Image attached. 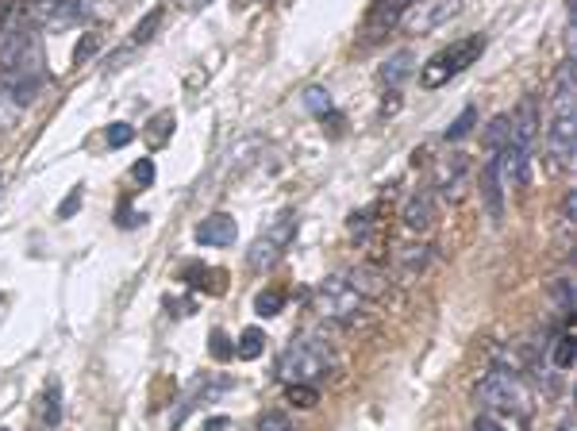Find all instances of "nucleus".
Wrapping results in <instances>:
<instances>
[{
  "label": "nucleus",
  "mask_w": 577,
  "mask_h": 431,
  "mask_svg": "<svg viewBox=\"0 0 577 431\" xmlns=\"http://www.w3.org/2000/svg\"><path fill=\"white\" fill-rule=\"evenodd\" d=\"M547 151L558 170L574 166L577 154V77L574 62H562L551 81V124H547Z\"/></svg>",
  "instance_id": "nucleus-1"
},
{
  "label": "nucleus",
  "mask_w": 577,
  "mask_h": 431,
  "mask_svg": "<svg viewBox=\"0 0 577 431\" xmlns=\"http://www.w3.org/2000/svg\"><path fill=\"white\" fill-rule=\"evenodd\" d=\"M477 405L485 408V416H512V420H520L524 424L527 416H531V397H527V389L520 385L516 374H508V370H489L485 378L477 381L474 389Z\"/></svg>",
  "instance_id": "nucleus-2"
},
{
  "label": "nucleus",
  "mask_w": 577,
  "mask_h": 431,
  "mask_svg": "<svg viewBox=\"0 0 577 431\" xmlns=\"http://www.w3.org/2000/svg\"><path fill=\"white\" fill-rule=\"evenodd\" d=\"M327 374H331V355H327L312 335L293 339V343L281 351V358H277V378L285 381V385H316V381H324Z\"/></svg>",
  "instance_id": "nucleus-3"
},
{
  "label": "nucleus",
  "mask_w": 577,
  "mask_h": 431,
  "mask_svg": "<svg viewBox=\"0 0 577 431\" xmlns=\"http://www.w3.org/2000/svg\"><path fill=\"white\" fill-rule=\"evenodd\" d=\"M481 51H485V35H470V39H458L451 47H443V51L431 54L424 66H420V85H424V89H443L451 77L470 70L477 58H481Z\"/></svg>",
  "instance_id": "nucleus-4"
},
{
  "label": "nucleus",
  "mask_w": 577,
  "mask_h": 431,
  "mask_svg": "<svg viewBox=\"0 0 577 431\" xmlns=\"http://www.w3.org/2000/svg\"><path fill=\"white\" fill-rule=\"evenodd\" d=\"M39 39H35V20L27 16L24 4H8L0 12V70L16 66L27 51H35Z\"/></svg>",
  "instance_id": "nucleus-5"
},
{
  "label": "nucleus",
  "mask_w": 577,
  "mask_h": 431,
  "mask_svg": "<svg viewBox=\"0 0 577 431\" xmlns=\"http://www.w3.org/2000/svg\"><path fill=\"white\" fill-rule=\"evenodd\" d=\"M312 308L331 320V324H351L362 308V297L354 293V285L347 278H324L316 285V297H312Z\"/></svg>",
  "instance_id": "nucleus-6"
},
{
  "label": "nucleus",
  "mask_w": 577,
  "mask_h": 431,
  "mask_svg": "<svg viewBox=\"0 0 577 431\" xmlns=\"http://www.w3.org/2000/svg\"><path fill=\"white\" fill-rule=\"evenodd\" d=\"M458 8H462L458 0H416L401 16V24L408 35H431L443 24H451L454 16H458Z\"/></svg>",
  "instance_id": "nucleus-7"
},
{
  "label": "nucleus",
  "mask_w": 577,
  "mask_h": 431,
  "mask_svg": "<svg viewBox=\"0 0 577 431\" xmlns=\"http://www.w3.org/2000/svg\"><path fill=\"white\" fill-rule=\"evenodd\" d=\"M470 174V158L462 151H451L439 158V166H435V185H439V193L447 197V201H458L462 197V181Z\"/></svg>",
  "instance_id": "nucleus-8"
},
{
  "label": "nucleus",
  "mask_w": 577,
  "mask_h": 431,
  "mask_svg": "<svg viewBox=\"0 0 577 431\" xmlns=\"http://www.w3.org/2000/svg\"><path fill=\"white\" fill-rule=\"evenodd\" d=\"M481 197H485V212L493 224L504 220V170H501V151L485 162V174H481Z\"/></svg>",
  "instance_id": "nucleus-9"
},
{
  "label": "nucleus",
  "mask_w": 577,
  "mask_h": 431,
  "mask_svg": "<svg viewBox=\"0 0 577 431\" xmlns=\"http://www.w3.org/2000/svg\"><path fill=\"white\" fill-rule=\"evenodd\" d=\"M235 239H239V224L227 212H212L197 224V243L201 247H231Z\"/></svg>",
  "instance_id": "nucleus-10"
},
{
  "label": "nucleus",
  "mask_w": 577,
  "mask_h": 431,
  "mask_svg": "<svg viewBox=\"0 0 577 431\" xmlns=\"http://www.w3.org/2000/svg\"><path fill=\"white\" fill-rule=\"evenodd\" d=\"M412 4H416V0H374V8H370V16H366V31H370V39L401 24V16L412 8Z\"/></svg>",
  "instance_id": "nucleus-11"
},
{
  "label": "nucleus",
  "mask_w": 577,
  "mask_h": 431,
  "mask_svg": "<svg viewBox=\"0 0 577 431\" xmlns=\"http://www.w3.org/2000/svg\"><path fill=\"white\" fill-rule=\"evenodd\" d=\"M347 281H351L354 293H358L362 301H366V297H385V293H389V274L377 270V266H370V262L354 266L351 274H347Z\"/></svg>",
  "instance_id": "nucleus-12"
},
{
  "label": "nucleus",
  "mask_w": 577,
  "mask_h": 431,
  "mask_svg": "<svg viewBox=\"0 0 577 431\" xmlns=\"http://www.w3.org/2000/svg\"><path fill=\"white\" fill-rule=\"evenodd\" d=\"M404 228L408 231H427L435 224V208H431V193H412L401 208Z\"/></svg>",
  "instance_id": "nucleus-13"
},
{
  "label": "nucleus",
  "mask_w": 577,
  "mask_h": 431,
  "mask_svg": "<svg viewBox=\"0 0 577 431\" xmlns=\"http://www.w3.org/2000/svg\"><path fill=\"white\" fill-rule=\"evenodd\" d=\"M416 70V54L412 51H393L385 62H381V81L389 85V89H397L404 77Z\"/></svg>",
  "instance_id": "nucleus-14"
},
{
  "label": "nucleus",
  "mask_w": 577,
  "mask_h": 431,
  "mask_svg": "<svg viewBox=\"0 0 577 431\" xmlns=\"http://www.w3.org/2000/svg\"><path fill=\"white\" fill-rule=\"evenodd\" d=\"M285 254V247L281 243H274L270 235H258L254 239L251 254H247V262H251V270H270V266H277V258Z\"/></svg>",
  "instance_id": "nucleus-15"
},
{
  "label": "nucleus",
  "mask_w": 577,
  "mask_h": 431,
  "mask_svg": "<svg viewBox=\"0 0 577 431\" xmlns=\"http://www.w3.org/2000/svg\"><path fill=\"white\" fill-rule=\"evenodd\" d=\"M427 258H431V251H427L424 243H404V247H397V266H401L404 278H416L427 266Z\"/></svg>",
  "instance_id": "nucleus-16"
},
{
  "label": "nucleus",
  "mask_w": 577,
  "mask_h": 431,
  "mask_svg": "<svg viewBox=\"0 0 577 431\" xmlns=\"http://www.w3.org/2000/svg\"><path fill=\"white\" fill-rule=\"evenodd\" d=\"M574 355H577V343H574V328H562L554 335V370H570L574 366Z\"/></svg>",
  "instance_id": "nucleus-17"
},
{
  "label": "nucleus",
  "mask_w": 577,
  "mask_h": 431,
  "mask_svg": "<svg viewBox=\"0 0 577 431\" xmlns=\"http://www.w3.org/2000/svg\"><path fill=\"white\" fill-rule=\"evenodd\" d=\"M185 281L193 289H208V293H220L224 289V274L220 270H204V266H185Z\"/></svg>",
  "instance_id": "nucleus-18"
},
{
  "label": "nucleus",
  "mask_w": 577,
  "mask_h": 431,
  "mask_svg": "<svg viewBox=\"0 0 577 431\" xmlns=\"http://www.w3.org/2000/svg\"><path fill=\"white\" fill-rule=\"evenodd\" d=\"M266 351V335L258 328H247L239 339H235V355L243 358V362H254V358Z\"/></svg>",
  "instance_id": "nucleus-19"
},
{
  "label": "nucleus",
  "mask_w": 577,
  "mask_h": 431,
  "mask_svg": "<svg viewBox=\"0 0 577 431\" xmlns=\"http://www.w3.org/2000/svg\"><path fill=\"white\" fill-rule=\"evenodd\" d=\"M20 112H24V104L0 85V131H12V127L20 124Z\"/></svg>",
  "instance_id": "nucleus-20"
},
{
  "label": "nucleus",
  "mask_w": 577,
  "mask_h": 431,
  "mask_svg": "<svg viewBox=\"0 0 577 431\" xmlns=\"http://www.w3.org/2000/svg\"><path fill=\"white\" fill-rule=\"evenodd\" d=\"M508 135H512V120H508V116H497L493 124L485 127V143H489V151L493 154L504 151V147H508Z\"/></svg>",
  "instance_id": "nucleus-21"
},
{
  "label": "nucleus",
  "mask_w": 577,
  "mask_h": 431,
  "mask_svg": "<svg viewBox=\"0 0 577 431\" xmlns=\"http://www.w3.org/2000/svg\"><path fill=\"white\" fill-rule=\"evenodd\" d=\"M285 401L293 408H316L320 389H316V385H285Z\"/></svg>",
  "instance_id": "nucleus-22"
},
{
  "label": "nucleus",
  "mask_w": 577,
  "mask_h": 431,
  "mask_svg": "<svg viewBox=\"0 0 577 431\" xmlns=\"http://www.w3.org/2000/svg\"><path fill=\"white\" fill-rule=\"evenodd\" d=\"M58 420H62V389L47 385V393H43V424L58 428Z\"/></svg>",
  "instance_id": "nucleus-23"
},
{
  "label": "nucleus",
  "mask_w": 577,
  "mask_h": 431,
  "mask_svg": "<svg viewBox=\"0 0 577 431\" xmlns=\"http://www.w3.org/2000/svg\"><path fill=\"white\" fill-rule=\"evenodd\" d=\"M281 305H285V293H281V289H262V293L254 297V312H258V316H266V320L277 316Z\"/></svg>",
  "instance_id": "nucleus-24"
},
{
  "label": "nucleus",
  "mask_w": 577,
  "mask_h": 431,
  "mask_svg": "<svg viewBox=\"0 0 577 431\" xmlns=\"http://www.w3.org/2000/svg\"><path fill=\"white\" fill-rule=\"evenodd\" d=\"M304 104H308L316 116H327V112H331V93L320 89V85H308V89H304Z\"/></svg>",
  "instance_id": "nucleus-25"
},
{
  "label": "nucleus",
  "mask_w": 577,
  "mask_h": 431,
  "mask_svg": "<svg viewBox=\"0 0 577 431\" xmlns=\"http://www.w3.org/2000/svg\"><path fill=\"white\" fill-rule=\"evenodd\" d=\"M208 351H212V358L216 362H227V358H235V343L227 339V331H212V339H208Z\"/></svg>",
  "instance_id": "nucleus-26"
},
{
  "label": "nucleus",
  "mask_w": 577,
  "mask_h": 431,
  "mask_svg": "<svg viewBox=\"0 0 577 431\" xmlns=\"http://www.w3.org/2000/svg\"><path fill=\"white\" fill-rule=\"evenodd\" d=\"M474 120H477V108H462V116L447 127V139H454V143H458V139H466V135L474 131Z\"/></svg>",
  "instance_id": "nucleus-27"
},
{
  "label": "nucleus",
  "mask_w": 577,
  "mask_h": 431,
  "mask_svg": "<svg viewBox=\"0 0 577 431\" xmlns=\"http://www.w3.org/2000/svg\"><path fill=\"white\" fill-rule=\"evenodd\" d=\"M258 431H297V424L285 412H262L258 416Z\"/></svg>",
  "instance_id": "nucleus-28"
},
{
  "label": "nucleus",
  "mask_w": 577,
  "mask_h": 431,
  "mask_svg": "<svg viewBox=\"0 0 577 431\" xmlns=\"http://www.w3.org/2000/svg\"><path fill=\"white\" fill-rule=\"evenodd\" d=\"M162 8H154V12H147V20H139V27H135V43H147V39H154V31L162 27Z\"/></svg>",
  "instance_id": "nucleus-29"
},
{
  "label": "nucleus",
  "mask_w": 577,
  "mask_h": 431,
  "mask_svg": "<svg viewBox=\"0 0 577 431\" xmlns=\"http://www.w3.org/2000/svg\"><path fill=\"white\" fill-rule=\"evenodd\" d=\"M97 51H101V35H97V31H85V39L77 43V51H74V62L81 66V62H89Z\"/></svg>",
  "instance_id": "nucleus-30"
},
{
  "label": "nucleus",
  "mask_w": 577,
  "mask_h": 431,
  "mask_svg": "<svg viewBox=\"0 0 577 431\" xmlns=\"http://www.w3.org/2000/svg\"><path fill=\"white\" fill-rule=\"evenodd\" d=\"M81 201H85V189H81V185H74V193H70V197L62 201V208H58V220H70L77 208H81Z\"/></svg>",
  "instance_id": "nucleus-31"
},
{
  "label": "nucleus",
  "mask_w": 577,
  "mask_h": 431,
  "mask_svg": "<svg viewBox=\"0 0 577 431\" xmlns=\"http://www.w3.org/2000/svg\"><path fill=\"white\" fill-rule=\"evenodd\" d=\"M131 139H135V131H131L127 124H112V127H108V147H127Z\"/></svg>",
  "instance_id": "nucleus-32"
},
{
  "label": "nucleus",
  "mask_w": 577,
  "mask_h": 431,
  "mask_svg": "<svg viewBox=\"0 0 577 431\" xmlns=\"http://www.w3.org/2000/svg\"><path fill=\"white\" fill-rule=\"evenodd\" d=\"M131 178H135V181H139V185H143V189H147V185H151V181H154V162H151V158L135 162V166H131Z\"/></svg>",
  "instance_id": "nucleus-33"
},
{
  "label": "nucleus",
  "mask_w": 577,
  "mask_h": 431,
  "mask_svg": "<svg viewBox=\"0 0 577 431\" xmlns=\"http://www.w3.org/2000/svg\"><path fill=\"white\" fill-rule=\"evenodd\" d=\"M470 431H508V428H504V424H501V420H497V416H485V412H481V416H477V420H474V428H470Z\"/></svg>",
  "instance_id": "nucleus-34"
},
{
  "label": "nucleus",
  "mask_w": 577,
  "mask_h": 431,
  "mask_svg": "<svg viewBox=\"0 0 577 431\" xmlns=\"http://www.w3.org/2000/svg\"><path fill=\"white\" fill-rule=\"evenodd\" d=\"M204 428H208V431H220V428H227V420H224V416H216V420H208Z\"/></svg>",
  "instance_id": "nucleus-35"
},
{
  "label": "nucleus",
  "mask_w": 577,
  "mask_h": 431,
  "mask_svg": "<svg viewBox=\"0 0 577 431\" xmlns=\"http://www.w3.org/2000/svg\"><path fill=\"white\" fill-rule=\"evenodd\" d=\"M181 8H204V4H212V0H177Z\"/></svg>",
  "instance_id": "nucleus-36"
},
{
  "label": "nucleus",
  "mask_w": 577,
  "mask_h": 431,
  "mask_svg": "<svg viewBox=\"0 0 577 431\" xmlns=\"http://www.w3.org/2000/svg\"><path fill=\"white\" fill-rule=\"evenodd\" d=\"M558 431H577V428H574V420H566V424H562V428H558Z\"/></svg>",
  "instance_id": "nucleus-37"
},
{
  "label": "nucleus",
  "mask_w": 577,
  "mask_h": 431,
  "mask_svg": "<svg viewBox=\"0 0 577 431\" xmlns=\"http://www.w3.org/2000/svg\"><path fill=\"white\" fill-rule=\"evenodd\" d=\"M0 431H8V428H0Z\"/></svg>",
  "instance_id": "nucleus-38"
}]
</instances>
